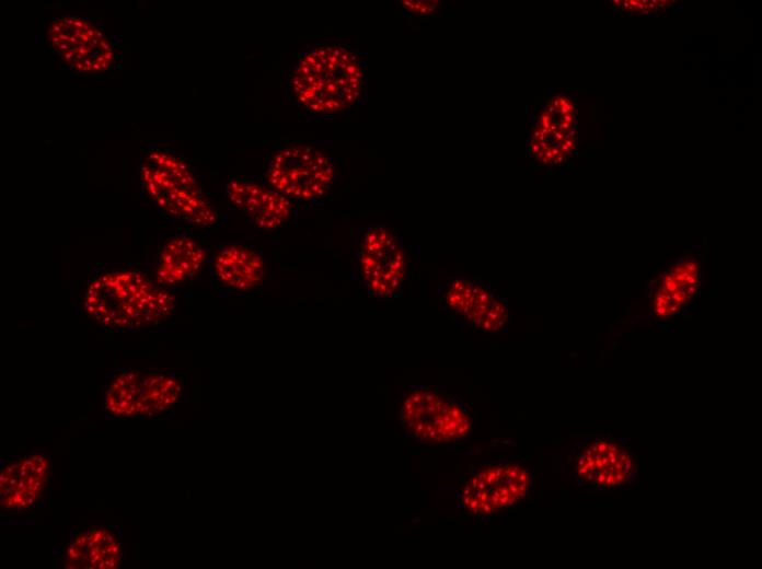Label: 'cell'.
I'll return each mask as SVG.
<instances>
[{
	"label": "cell",
	"instance_id": "1",
	"mask_svg": "<svg viewBox=\"0 0 762 569\" xmlns=\"http://www.w3.org/2000/svg\"><path fill=\"white\" fill-rule=\"evenodd\" d=\"M366 80V63L357 53L342 45H321L298 56L286 94L304 117L335 118L358 105Z\"/></svg>",
	"mask_w": 762,
	"mask_h": 569
},
{
	"label": "cell",
	"instance_id": "2",
	"mask_svg": "<svg viewBox=\"0 0 762 569\" xmlns=\"http://www.w3.org/2000/svg\"><path fill=\"white\" fill-rule=\"evenodd\" d=\"M175 298L139 270L106 271L88 284L84 309L106 327L139 328L166 318Z\"/></svg>",
	"mask_w": 762,
	"mask_h": 569
},
{
	"label": "cell",
	"instance_id": "3",
	"mask_svg": "<svg viewBox=\"0 0 762 569\" xmlns=\"http://www.w3.org/2000/svg\"><path fill=\"white\" fill-rule=\"evenodd\" d=\"M140 178L155 205L168 214L199 227L216 223L217 211L193 171L177 156L152 151L141 163Z\"/></svg>",
	"mask_w": 762,
	"mask_h": 569
},
{
	"label": "cell",
	"instance_id": "4",
	"mask_svg": "<svg viewBox=\"0 0 762 569\" xmlns=\"http://www.w3.org/2000/svg\"><path fill=\"white\" fill-rule=\"evenodd\" d=\"M335 173L330 156L314 147L296 143L269 155L264 178L267 186L291 201H314L330 190Z\"/></svg>",
	"mask_w": 762,
	"mask_h": 569
},
{
	"label": "cell",
	"instance_id": "5",
	"mask_svg": "<svg viewBox=\"0 0 762 569\" xmlns=\"http://www.w3.org/2000/svg\"><path fill=\"white\" fill-rule=\"evenodd\" d=\"M400 419L412 437L431 443L453 442L471 430V418L463 405L447 393L426 386L407 393Z\"/></svg>",
	"mask_w": 762,
	"mask_h": 569
},
{
	"label": "cell",
	"instance_id": "6",
	"mask_svg": "<svg viewBox=\"0 0 762 569\" xmlns=\"http://www.w3.org/2000/svg\"><path fill=\"white\" fill-rule=\"evenodd\" d=\"M47 38L54 53L77 72L99 73L113 63L114 50L108 38L85 18L55 19L48 26Z\"/></svg>",
	"mask_w": 762,
	"mask_h": 569
},
{
	"label": "cell",
	"instance_id": "7",
	"mask_svg": "<svg viewBox=\"0 0 762 569\" xmlns=\"http://www.w3.org/2000/svg\"><path fill=\"white\" fill-rule=\"evenodd\" d=\"M358 266L362 283L377 298L397 295L406 275V255L401 239L383 225H370L362 239Z\"/></svg>",
	"mask_w": 762,
	"mask_h": 569
},
{
	"label": "cell",
	"instance_id": "8",
	"mask_svg": "<svg viewBox=\"0 0 762 569\" xmlns=\"http://www.w3.org/2000/svg\"><path fill=\"white\" fill-rule=\"evenodd\" d=\"M443 309L472 328L495 332L508 321L507 302L481 278L452 276L438 290Z\"/></svg>",
	"mask_w": 762,
	"mask_h": 569
},
{
	"label": "cell",
	"instance_id": "9",
	"mask_svg": "<svg viewBox=\"0 0 762 569\" xmlns=\"http://www.w3.org/2000/svg\"><path fill=\"white\" fill-rule=\"evenodd\" d=\"M183 392L181 383L161 372L126 371L117 375L105 394L106 409L116 415L160 413L173 406Z\"/></svg>",
	"mask_w": 762,
	"mask_h": 569
},
{
	"label": "cell",
	"instance_id": "10",
	"mask_svg": "<svg viewBox=\"0 0 762 569\" xmlns=\"http://www.w3.org/2000/svg\"><path fill=\"white\" fill-rule=\"evenodd\" d=\"M530 484V473L521 464L489 465L475 473L465 484L462 503L475 515H489L522 501Z\"/></svg>",
	"mask_w": 762,
	"mask_h": 569
},
{
	"label": "cell",
	"instance_id": "11",
	"mask_svg": "<svg viewBox=\"0 0 762 569\" xmlns=\"http://www.w3.org/2000/svg\"><path fill=\"white\" fill-rule=\"evenodd\" d=\"M574 471L582 485L612 490L624 488L633 481L637 463L624 443L609 437H598L579 448Z\"/></svg>",
	"mask_w": 762,
	"mask_h": 569
},
{
	"label": "cell",
	"instance_id": "12",
	"mask_svg": "<svg viewBox=\"0 0 762 569\" xmlns=\"http://www.w3.org/2000/svg\"><path fill=\"white\" fill-rule=\"evenodd\" d=\"M575 111L565 96H557L541 112L528 152L545 165H558L575 148Z\"/></svg>",
	"mask_w": 762,
	"mask_h": 569
},
{
	"label": "cell",
	"instance_id": "13",
	"mask_svg": "<svg viewBox=\"0 0 762 569\" xmlns=\"http://www.w3.org/2000/svg\"><path fill=\"white\" fill-rule=\"evenodd\" d=\"M226 193L232 206L261 230L281 228L292 214V201L266 184L232 177Z\"/></svg>",
	"mask_w": 762,
	"mask_h": 569
},
{
	"label": "cell",
	"instance_id": "14",
	"mask_svg": "<svg viewBox=\"0 0 762 569\" xmlns=\"http://www.w3.org/2000/svg\"><path fill=\"white\" fill-rule=\"evenodd\" d=\"M205 249L195 239L177 235L166 241L158 255L155 282L163 288L195 277L205 260Z\"/></svg>",
	"mask_w": 762,
	"mask_h": 569
},
{
	"label": "cell",
	"instance_id": "15",
	"mask_svg": "<svg viewBox=\"0 0 762 569\" xmlns=\"http://www.w3.org/2000/svg\"><path fill=\"white\" fill-rule=\"evenodd\" d=\"M217 279L235 291H247L261 284L266 275L262 256L244 245H227L215 256Z\"/></svg>",
	"mask_w": 762,
	"mask_h": 569
},
{
	"label": "cell",
	"instance_id": "16",
	"mask_svg": "<svg viewBox=\"0 0 762 569\" xmlns=\"http://www.w3.org/2000/svg\"><path fill=\"white\" fill-rule=\"evenodd\" d=\"M401 3L406 11L413 14L427 15L435 11L440 1H401Z\"/></svg>",
	"mask_w": 762,
	"mask_h": 569
}]
</instances>
